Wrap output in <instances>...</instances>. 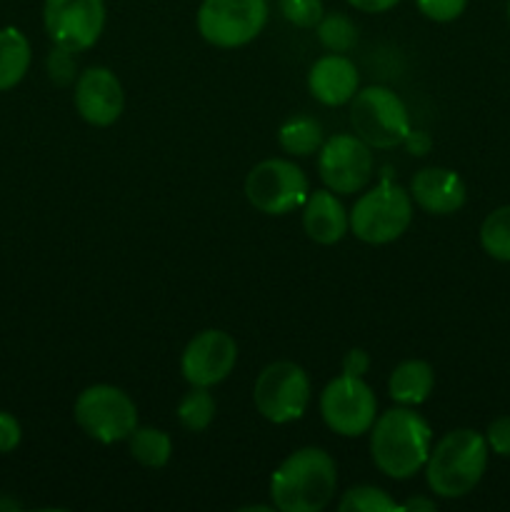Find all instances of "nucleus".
Returning <instances> with one entry per match:
<instances>
[{"instance_id":"1","label":"nucleus","mask_w":510,"mask_h":512,"mask_svg":"<svg viewBox=\"0 0 510 512\" xmlns=\"http://www.w3.org/2000/svg\"><path fill=\"white\" fill-rule=\"evenodd\" d=\"M433 430L415 410L400 408L378 415L370 428V455L375 468L393 480L413 478L428 463Z\"/></svg>"},{"instance_id":"2","label":"nucleus","mask_w":510,"mask_h":512,"mask_svg":"<svg viewBox=\"0 0 510 512\" xmlns=\"http://www.w3.org/2000/svg\"><path fill=\"white\" fill-rule=\"evenodd\" d=\"M338 488L335 460L320 448H300L275 468L270 498L280 512H320Z\"/></svg>"},{"instance_id":"3","label":"nucleus","mask_w":510,"mask_h":512,"mask_svg":"<svg viewBox=\"0 0 510 512\" xmlns=\"http://www.w3.org/2000/svg\"><path fill=\"white\" fill-rule=\"evenodd\" d=\"M488 453L485 435L470 428L450 430L430 448L428 463H425L428 488L445 500L465 498L483 480Z\"/></svg>"},{"instance_id":"4","label":"nucleus","mask_w":510,"mask_h":512,"mask_svg":"<svg viewBox=\"0 0 510 512\" xmlns=\"http://www.w3.org/2000/svg\"><path fill=\"white\" fill-rule=\"evenodd\" d=\"M350 125L365 145L390 150L408 138L410 115L400 95L383 85L358 90L350 100Z\"/></svg>"},{"instance_id":"5","label":"nucleus","mask_w":510,"mask_h":512,"mask_svg":"<svg viewBox=\"0 0 510 512\" xmlns=\"http://www.w3.org/2000/svg\"><path fill=\"white\" fill-rule=\"evenodd\" d=\"M348 218L350 230L363 243H393L408 230L410 220H413V198L400 185L380 183L355 200Z\"/></svg>"},{"instance_id":"6","label":"nucleus","mask_w":510,"mask_h":512,"mask_svg":"<svg viewBox=\"0 0 510 512\" xmlns=\"http://www.w3.org/2000/svg\"><path fill=\"white\" fill-rule=\"evenodd\" d=\"M75 423L88 438L103 445L128 440L138 428V408L125 390L115 385H90L75 400Z\"/></svg>"},{"instance_id":"7","label":"nucleus","mask_w":510,"mask_h":512,"mask_svg":"<svg viewBox=\"0 0 510 512\" xmlns=\"http://www.w3.org/2000/svg\"><path fill=\"white\" fill-rule=\"evenodd\" d=\"M310 193L303 168L285 158H270L255 165L245 178V198L265 215H288L305 203Z\"/></svg>"},{"instance_id":"8","label":"nucleus","mask_w":510,"mask_h":512,"mask_svg":"<svg viewBox=\"0 0 510 512\" xmlns=\"http://www.w3.org/2000/svg\"><path fill=\"white\" fill-rule=\"evenodd\" d=\"M268 23L265 0H203L198 33L215 48H240L260 35Z\"/></svg>"},{"instance_id":"9","label":"nucleus","mask_w":510,"mask_h":512,"mask_svg":"<svg viewBox=\"0 0 510 512\" xmlns=\"http://www.w3.org/2000/svg\"><path fill=\"white\" fill-rule=\"evenodd\" d=\"M253 403L265 420L275 425L303 418L310 403V380L300 365L278 360L263 368L253 388Z\"/></svg>"},{"instance_id":"10","label":"nucleus","mask_w":510,"mask_h":512,"mask_svg":"<svg viewBox=\"0 0 510 512\" xmlns=\"http://www.w3.org/2000/svg\"><path fill=\"white\" fill-rule=\"evenodd\" d=\"M320 415L333 433L358 438L373 428L378 418V398L363 378L340 375L320 393Z\"/></svg>"},{"instance_id":"11","label":"nucleus","mask_w":510,"mask_h":512,"mask_svg":"<svg viewBox=\"0 0 510 512\" xmlns=\"http://www.w3.org/2000/svg\"><path fill=\"white\" fill-rule=\"evenodd\" d=\"M318 173L325 188L340 195L363 190L373 178V153L358 135L340 133L323 140L318 150Z\"/></svg>"},{"instance_id":"12","label":"nucleus","mask_w":510,"mask_h":512,"mask_svg":"<svg viewBox=\"0 0 510 512\" xmlns=\"http://www.w3.org/2000/svg\"><path fill=\"white\" fill-rule=\"evenodd\" d=\"M43 25L58 48L80 53L98 43L105 25L103 0H45Z\"/></svg>"},{"instance_id":"13","label":"nucleus","mask_w":510,"mask_h":512,"mask_svg":"<svg viewBox=\"0 0 510 512\" xmlns=\"http://www.w3.org/2000/svg\"><path fill=\"white\" fill-rule=\"evenodd\" d=\"M238 363V343L225 330H203L185 345L180 355V373L195 388L218 385L233 373Z\"/></svg>"},{"instance_id":"14","label":"nucleus","mask_w":510,"mask_h":512,"mask_svg":"<svg viewBox=\"0 0 510 512\" xmlns=\"http://www.w3.org/2000/svg\"><path fill=\"white\" fill-rule=\"evenodd\" d=\"M75 110L85 123L95 128H108L123 115L125 95L123 85L115 78L113 70L95 65V68L83 70L75 80Z\"/></svg>"},{"instance_id":"15","label":"nucleus","mask_w":510,"mask_h":512,"mask_svg":"<svg viewBox=\"0 0 510 512\" xmlns=\"http://www.w3.org/2000/svg\"><path fill=\"white\" fill-rule=\"evenodd\" d=\"M410 198L430 215H453L465 205L463 178L448 168H423L410 180Z\"/></svg>"},{"instance_id":"16","label":"nucleus","mask_w":510,"mask_h":512,"mask_svg":"<svg viewBox=\"0 0 510 512\" xmlns=\"http://www.w3.org/2000/svg\"><path fill=\"white\" fill-rule=\"evenodd\" d=\"M360 75L353 60L345 58L343 53H330L315 60L308 73V90L318 103L335 108L353 100L358 93Z\"/></svg>"},{"instance_id":"17","label":"nucleus","mask_w":510,"mask_h":512,"mask_svg":"<svg viewBox=\"0 0 510 512\" xmlns=\"http://www.w3.org/2000/svg\"><path fill=\"white\" fill-rule=\"evenodd\" d=\"M303 230L320 245H335L350 230V218L333 190L308 193L303 203Z\"/></svg>"},{"instance_id":"18","label":"nucleus","mask_w":510,"mask_h":512,"mask_svg":"<svg viewBox=\"0 0 510 512\" xmlns=\"http://www.w3.org/2000/svg\"><path fill=\"white\" fill-rule=\"evenodd\" d=\"M435 388V370L425 360H403L395 365L388 380L390 398L405 408L425 403Z\"/></svg>"},{"instance_id":"19","label":"nucleus","mask_w":510,"mask_h":512,"mask_svg":"<svg viewBox=\"0 0 510 512\" xmlns=\"http://www.w3.org/2000/svg\"><path fill=\"white\" fill-rule=\"evenodd\" d=\"M30 43L18 28H0V93L15 88L30 68Z\"/></svg>"},{"instance_id":"20","label":"nucleus","mask_w":510,"mask_h":512,"mask_svg":"<svg viewBox=\"0 0 510 512\" xmlns=\"http://www.w3.org/2000/svg\"><path fill=\"white\" fill-rule=\"evenodd\" d=\"M278 143L285 153L295 155V158H308V155L318 153L323 145V128L315 118L308 115H298L280 125Z\"/></svg>"},{"instance_id":"21","label":"nucleus","mask_w":510,"mask_h":512,"mask_svg":"<svg viewBox=\"0 0 510 512\" xmlns=\"http://www.w3.org/2000/svg\"><path fill=\"white\" fill-rule=\"evenodd\" d=\"M130 455L145 468H163L173 455V440L158 428H135L128 438Z\"/></svg>"},{"instance_id":"22","label":"nucleus","mask_w":510,"mask_h":512,"mask_svg":"<svg viewBox=\"0 0 510 512\" xmlns=\"http://www.w3.org/2000/svg\"><path fill=\"white\" fill-rule=\"evenodd\" d=\"M480 245L490 258L510 263V205L495 208L480 225Z\"/></svg>"},{"instance_id":"23","label":"nucleus","mask_w":510,"mask_h":512,"mask_svg":"<svg viewBox=\"0 0 510 512\" xmlns=\"http://www.w3.org/2000/svg\"><path fill=\"white\" fill-rule=\"evenodd\" d=\"M178 420L185 430L190 433H203L205 428H210L215 418V398L210 395L208 388H195L190 393L183 395V400L178 403Z\"/></svg>"},{"instance_id":"24","label":"nucleus","mask_w":510,"mask_h":512,"mask_svg":"<svg viewBox=\"0 0 510 512\" xmlns=\"http://www.w3.org/2000/svg\"><path fill=\"white\" fill-rule=\"evenodd\" d=\"M315 30H318V40L323 43V48H328L330 53H348L358 43V28L343 13L323 15Z\"/></svg>"},{"instance_id":"25","label":"nucleus","mask_w":510,"mask_h":512,"mask_svg":"<svg viewBox=\"0 0 510 512\" xmlns=\"http://www.w3.org/2000/svg\"><path fill=\"white\" fill-rule=\"evenodd\" d=\"M340 512H393L398 510V503L390 498L385 490L375 485H355L340 498Z\"/></svg>"},{"instance_id":"26","label":"nucleus","mask_w":510,"mask_h":512,"mask_svg":"<svg viewBox=\"0 0 510 512\" xmlns=\"http://www.w3.org/2000/svg\"><path fill=\"white\" fill-rule=\"evenodd\" d=\"M278 8L295 28H315L323 20V0H278Z\"/></svg>"},{"instance_id":"27","label":"nucleus","mask_w":510,"mask_h":512,"mask_svg":"<svg viewBox=\"0 0 510 512\" xmlns=\"http://www.w3.org/2000/svg\"><path fill=\"white\" fill-rule=\"evenodd\" d=\"M415 5L425 18L435 20V23H450L463 15L468 0H415Z\"/></svg>"},{"instance_id":"28","label":"nucleus","mask_w":510,"mask_h":512,"mask_svg":"<svg viewBox=\"0 0 510 512\" xmlns=\"http://www.w3.org/2000/svg\"><path fill=\"white\" fill-rule=\"evenodd\" d=\"M48 73H50V80H53V83H58V85L73 83L75 80L73 53L55 45L53 53L48 55Z\"/></svg>"},{"instance_id":"29","label":"nucleus","mask_w":510,"mask_h":512,"mask_svg":"<svg viewBox=\"0 0 510 512\" xmlns=\"http://www.w3.org/2000/svg\"><path fill=\"white\" fill-rule=\"evenodd\" d=\"M485 443L490 453L510 458V415H500L485 430Z\"/></svg>"},{"instance_id":"30","label":"nucleus","mask_w":510,"mask_h":512,"mask_svg":"<svg viewBox=\"0 0 510 512\" xmlns=\"http://www.w3.org/2000/svg\"><path fill=\"white\" fill-rule=\"evenodd\" d=\"M20 440H23V428L15 420V415L0 410V455L13 453L20 445Z\"/></svg>"},{"instance_id":"31","label":"nucleus","mask_w":510,"mask_h":512,"mask_svg":"<svg viewBox=\"0 0 510 512\" xmlns=\"http://www.w3.org/2000/svg\"><path fill=\"white\" fill-rule=\"evenodd\" d=\"M370 368V358L363 348H353L345 353L343 358V375H353V378H363Z\"/></svg>"},{"instance_id":"32","label":"nucleus","mask_w":510,"mask_h":512,"mask_svg":"<svg viewBox=\"0 0 510 512\" xmlns=\"http://www.w3.org/2000/svg\"><path fill=\"white\" fill-rule=\"evenodd\" d=\"M403 145L408 148L410 155H428L430 148H433V140H430V135L425 130H410Z\"/></svg>"},{"instance_id":"33","label":"nucleus","mask_w":510,"mask_h":512,"mask_svg":"<svg viewBox=\"0 0 510 512\" xmlns=\"http://www.w3.org/2000/svg\"><path fill=\"white\" fill-rule=\"evenodd\" d=\"M348 3L360 13H385V10L395 8L400 0H348Z\"/></svg>"},{"instance_id":"34","label":"nucleus","mask_w":510,"mask_h":512,"mask_svg":"<svg viewBox=\"0 0 510 512\" xmlns=\"http://www.w3.org/2000/svg\"><path fill=\"white\" fill-rule=\"evenodd\" d=\"M398 510H405V512H410V510H425V512H433V510H435V500H428V498H413V500H408V503L398 505Z\"/></svg>"},{"instance_id":"35","label":"nucleus","mask_w":510,"mask_h":512,"mask_svg":"<svg viewBox=\"0 0 510 512\" xmlns=\"http://www.w3.org/2000/svg\"><path fill=\"white\" fill-rule=\"evenodd\" d=\"M508 20H510V0H508Z\"/></svg>"}]
</instances>
